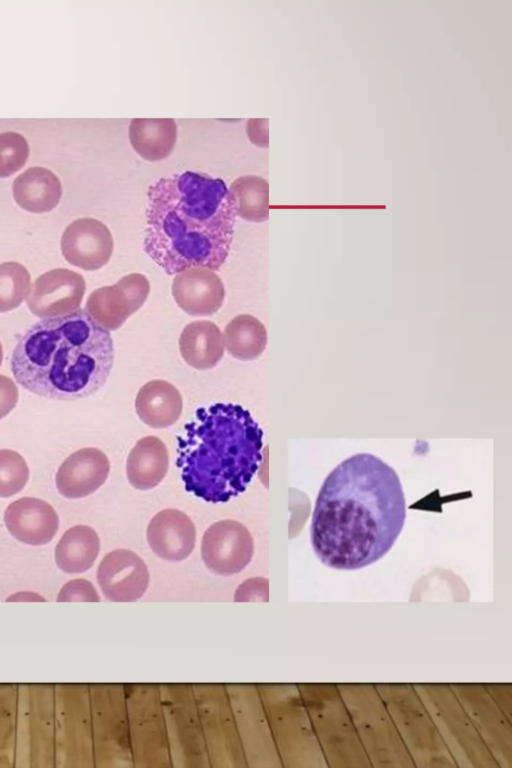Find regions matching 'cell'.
<instances>
[{"label":"cell","mask_w":512,"mask_h":768,"mask_svg":"<svg viewBox=\"0 0 512 768\" xmlns=\"http://www.w3.org/2000/svg\"><path fill=\"white\" fill-rule=\"evenodd\" d=\"M249 140L259 147L268 146V121L267 119H250L247 123Z\"/></svg>","instance_id":"obj_28"},{"label":"cell","mask_w":512,"mask_h":768,"mask_svg":"<svg viewBox=\"0 0 512 768\" xmlns=\"http://www.w3.org/2000/svg\"><path fill=\"white\" fill-rule=\"evenodd\" d=\"M13 196L21 208L32 213H43L57 206L62 196V187L53 172L33 167L14 180Z\"/></svg>","instance_id":"obj_17"},{"label":"cell","mask_w":512,"mask_h":768,"mask_svg":"<svg viewBox=\"0 0 512 768\" xmlns=\"http://www.w3.org/2000/svg\"><path fill=\"white\" fill-rule=\"evenodd\" d=\"M172 295L177 305L191 316H210L223 304L225 288L212 270L192 267L176 274Z\"/></svg>","instance_id":"obj_11"},{"label":"cell","mask_w":512,"mask_h":768,"mask_svg":"<svg viewBox=\"0 0 512 768\" xmlns=\"http://www.w3.org/2000/svg\"><path fill=\"white\" fill-rule=\"evenodd\" d=\"M4 522L14 538L33 546L49 543L59 527L55 509L34 497L13 501L4 512Z\"/></svg>","instance_id":"obj_12"},{"label":"cell","mask_w":512,"mask_h":768,"mask_svg":"<svg viewBox=\"0 0 512 768\" xmlns=\"http://www.w3.org/2000/svg\"><path fill=\"white\" fill-rule=\"evenodd\" d=\"M58 601H99V595L93 584L86 579H74L67 582L60 590Z\"/></svg>","instance_id":"obj_25"},{"label":"cell","mask_w":512,"mask_h":768,"mask_svg":"<svg viewBox=\"0 0 512 768\" xmlns=\"http://www.w3.org/2000/svg\"><path fill=\"white\" fill-rule=\"evenodd\" d=\"M268 581L262 577L249 578L236 590L235 601L267 600Z\"/></svg>","instance_id":"obj_26"},{"label":"cell","mask_w":512,"mask_h":768,"mask_svg":"<svg viewBox=\"0 0 512 768\" xmlns=\"http://www.w3.org/2000/svg\"><path fill=\"white\" fill-rule=\"evenodd\" d=\"M168 467L169 454L165 444L156 436H145L130 450L126 474L135 489L149 490L164 479Z\"/></svg>","instance_id":"obj_15"},{"label":"cell","mask_w":512,"mask_h":768,"mask_svg":"<svg viewBox=\"0 0 512 768\" xmlns=\"http://www.w3.org/2000/svg\"><path fill=\"white\" fill-rule=\"evenodd\" d=\"M30 290V274L17 262L0 264V313L18 307Z\"/></svg>","instance_id":"obj_22"},{"label":"cell","mask_w":512,"mask_h":768,"mask_svg":"<svg viewBox=\"0 0 512 768\" xmlns=\"http://www.w3.org/2000/svg\"><path fill=\"white\" fill-rule=\"evenodd\" d=\"M222 337L228 353L242 361L259 357L267 344L265 326L249 314L234 317L226 325Z\"/></svg>","instance_id":"obj_20"},{"label":"cell","mask_w":512,"mask_h":768,"mask_svg":"<svg viewBox=\"0 0 512 768\" xmlns=\"http://www.w3.org/2000/svg\"><path fill=\"white\" fill-rule=\"evenodd\" d=\"M29 146L26 139L16 132L0 134V178L8 177L26 163Z\"/></svg>","instance_id":"obj_24"},{"label":"cell","mask_w":512,"mask_h":768,"mask_svg":"<svg viewBox=\"0 0 512 768\" xmlns=\"http://www.w3.org/2000/svg\"><path fill=\"white\" fill-rule=\"evenodd\" d=\"M2 360H3V350H2V345L0 343V366L2 364Z\"/></svg>","instance_id":"obj_29"},{"label":"cell","mask_w":512,"mask_h":768,"mask_svg":"<svg viewBox=\"0 0 512 768\" xmlns=\"http://www.w3.org/2000/svg\"><path fill=\"white\" fill-rule=\"evenodd\" d=\"M113 362L110 332L78 309L29 328L13 350L11 371L26 390L47 399L70 401L103 387Z\"/></svg>","instance_id":"obj_3"},{"label":"cell","mask_w":512,"mask_h":768,"mask_svg":"<svg viewBox=\"0 0 512 768\" xmlns=\"http://www.w3.org/2000/svg\"><path fill=\"white\" fill-rule=\"evenodd\" d=\"M229 191L234 199L236 214L250 222L269 218V184L259 176L246 175L234 180Z\"/></svg>","instance_id":"obj_21"},{"label":"cell","mask_w":512,"mask_h":768,"mask_svg":"<svg viewBox=\"0 0 512 768\" xmlns=\"http://www.w3.org/2000/svg\"><path fill=\"white\" fill-rule=\"evenodd\" d=\"M99 551L100 539L96 531L87 525H76L59 540L55 562L66 573H83L92 567Z\"/></svg>","instance_id":"obj_19"},{"label":"cell","mask_w":512,"mask_h":768,"mask_svg":"<svg viewBox=\"0 0 512 768\" xmlns=\"http://www.w3.org/2000/svg\"><path fill=\"white\" fill-rule=\"evenodd\" d=\"M150 292L147 277L131 273L111 286L94 290L88 297L85 311L102 328L113 331L135 313Z\"/></svg>","instance_id":"obj_6"},{"label":"cell","mask_w":512,"mask_h":768,"mask_svg":"<svg viewBox=\"0 0 512 768\" xmlns=\"http://www.w3.org/2000/svg\"><path fill=\"white\" fill-rule=\"evenodd\" d=\"M97 581L105 597L115 602L136 601L149 584V571L133 551L116 549L108 553L97 569Z\"/></svg>","instance_id":"obj_9"},{"label":"cell","mask_w":512,"mask_h":768,"mask_svg":"<svg viewBox=\"0 0 512 768\" xmlns=\"http://www.w3.org/2000/svg\"><path fill=\"white\" fill-rule=\"evenodd\" d=\"M29 479V468L16 451L0 450V497L7 498L19 493Z\"/></svg>","instance_id":"obj_23"},{"label":"cell","mask_w":512,"mask_h":768,"mask_svg":"<svg viewBox=\"0 0 512 768\" xmlns=\"http://www.w3.org/2000/svg\"><path fill=\"white\" fill-rule=\"evenodd\" d=\"M113 248L110 230L94 218L73 221L61 237V251L66 261L87 271L100 269L107 264Z\"/></svg>","instance_id":"obj_8"},{"label":"cell","mask_w":512,"mask_h":768,"mask_svg":"<svg viewBox=\"0 0 512 768\" xmlns=\"http://www.w3.org/2000/svg\"><path fill=\"white\" fill-rule=\"evenodd\" d=\"M405 519L406 500L395 469L376 455L357 453L323 481L311 518V545L329 568L361 569L390 551Z\"/></svg>","instance_id":"obj_1"},{"label":"cell","mask_w":512,"mask_h":768,"mask_svg":"<svg viewBox=\"0 0 512 768\" xmlns=\"http://www.w3.org/2000/svg\"><path fill=\"white\" fill-rule=\"evenodd\" d=\"M184 361L197 370L216 366L224 355V342L218 326L206 320L187 324L179 338Z\"/></svg>","instance_id":"obj_16"},{"label":"cell","mask_w":512,"mask_h":768,"mask_svg":"<svg viewBox=\"0 0 512 768\" xmlns=\"http://www.w3.org/2000/svg\"><path fill=\"white\" fill-rule=\"evenodd\" d=\"M146 536L150 548L158 557L178 562L186 559L193 551L196 528L184 512L167 508L153 516Z\"/></svg>","instance_id":"obj_13"},{"label":"cell","mask_w":512,"mask_h":768,"mask_svg":"<svg viewBox=\"0 0 512 768\" xmlns=\"http://www.w3.org/2000/svg\"><path fill=\"white\" fill-rule=\"evenodd\" d=\"M129 140L135 152L151 162L167 158L177 140V124L174 119H132L129 124Z\"/></svg>","instance_id":"obj_18"},{"label":"cell","mask_w":512,"mask_h":768,"mask_svg":"<svg viewBox=\"0 0 512 768\" xmlns=\"http://www.w3.org/2000/svg\"><path fill=\"white\" fill-rule=\"evenodd\" d=\"M254 551L249 530L236 520H220L210 525L201 542V557L206 567L218 575L241 572Z\"/></svg>","instance_id":"obj_5"},{"label":"cell","mask_w":512,"mask_h":768,"mask_svg":"<svg viewBox=\"0 0 512 768\" xmlns=\"http://www.w3.org/2000/svg\"><path fill=\"white\" fill-rule=\"evenodd\" d=\"M18 401V388L14 381L4 375H0V419L8 415Z\"/></svg>","instance_id":"obj_27"},{"label":"cell","mask_w":512,"mask_h":768,"mask_svg":"<svg viewBox=\"0 0 512 768\" xmlns=\"http://www.w3.org/2000/svg\"><path fill=\"white\" fill-rule=\"evenodd\" d=\"M147 197L145 253L168 275L192 267L219 270L228 258L237 216L225 182L184 171L158 179Z\"/></svg>","instance_id":"obj_2"},{"label":"cell","mask_w":512,"mask_h":768,"mask_svg":"<svg viewBox=\"0 0 512 768\" xmlns=\"http://www.w3.org/2000/svg\"><path fill=\"white\" fill-rule=\"evenodd\" d=\"M136 413L142 422L152 428L173 425L183 409L179 390L170 382L155 379L144 384L135 399Z\"/></svg>","instance_id":"obj_14"},{"label":"cell","mask_w":512,"mask_h":768,"mask_svg":"<svg viewBox=\"0 0 512 768\" xmlns=\"http://www.w3.org/2000/svg\"><path fill=\"white\" fill-rule=\"evenodd\" d=\"M85 289L82 275L66 268L53 269L36 279L27 305L40 318L65 316L79 309Z\"/></svg>","instance_id":"obj_7"},{"label":"cell","mask_w":512,"mask_h":768,"mask_svg":"<svg viewBox=\"0 0 512 768\" xmlns=\"http://www.w3.org/2000/svg\"><path fill=\"white\" fill-rule=\"evenodd\" d=\"M263 431L248 410L216 403L195 412L178 437L185 489L210 503L244 492L262 461Z\"/></svg>","instance_id":"obj_4"},{"label":"cell","mask_w":512,"mask_h":768,"mask_svg":"<svg viewBox=\"0 0 512 768\" xmlns=\"http://www.w3.org/2000/svg\"><path fill=\"white\" fill-rule=\"evenodd\" d=\"M110 463L97 448H82L69 455L56 473L58 492L69 499L86 497L106 481Z\"/></svg>","instance_id":"obj_10"}]
</instances>
